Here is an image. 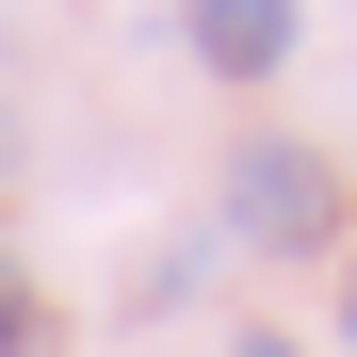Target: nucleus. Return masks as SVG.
Here are the masks:
<instances>
[{"instance_id": "1", "label": "nucleus", "mask_w": 357, "mask_h": 357, "mask_svg": "<svg viewBox=\"0 0 357 357\" xmlns=\"http://www.w3.org/2000/svg\"><path fill=\"white\" fill-rule=\"evenodd\" d=\"M227 227L276 244V260H325V244H341V178H325V146H292V130L227 146Z\"/></svg>"}, {"instance_id": "2", "label": "nucleus", "mask_w": 357, "mask_h": 357, "mask_svg": "<svg viewBox=\"0 0 357 357\" xmlns=\"http://www.w3.org/2000/svg\"><path fill=\"white\" fill-rule=\"evenodd\" d=\"M195 17V66L211 82H276L292 66V0H178Z\"/></svg>"}, {"instance_id": "3", "label": "nucleus", "mask_w": 357, "mask_h": 357, "mask_svg": "<svg viewBox=\"0 0 357 357\" xmlns=\"http://www.w3.org/2000/svg\"><path fill=\"white\" fill-rule=\"evenodd\" d=\"M227 357H292V341H276V325H244V341H227Z\"/></svg>"}, {"instance_id": "4", "label": "nucleus", "mask_w": 357, "mask_h": 357, "mask_svg": "<svg viewBox=\"0 0 357 357\" xmlns=\"http://www.w3.org/2000/svg\"><path fill=\"white\" fill-rule=\"evenodd\" d=\"M341 341H357V276H341Z\"/></svg>"}]
</instances>
